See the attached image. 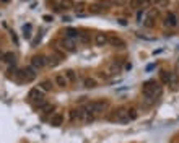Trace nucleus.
I'll return each mask as SVG.
<instances>
[{"instance_id": "nucleus-5", "label": "nucleus", "mask_w": 179, "mask_h": 143, "mask_svg": "<svg viewBox=\"0 0 179 143\" xmlns=\"http://www.w3.org/2000/svg\"><path fill=\"white\" fill-rule=\"evenodd\" d=\"M31 67L38 72L41 68H44L46 67V55H42V54H36L31 57Z\"/></svg>"}, {"instance_id": "nucleus-29", "label": "nucleus", "mask_w": 179, "mask_h": 143, "mask_svg": "<svg viewBox=\"0 0 179 143\" xmlns=\"http://www.w3.org/2000/svg\"><path fill=\"white\" fill-rule=\"evenodd\" d=\"M129 7H130L132 10L140 8V7H142V0H129Z\"/></svg>"}, {"instance_id": "nucleus-12", "label": "nucleus", "mask_w": 179, "mask_h": 143, "mask_svg": "<svg viewBox=\"0 0 179 143\" xmlns=\"http://www.w3.org/2000/svg\"><path fill=\"white\" fill-rule=\"evenodd\" d=\"M54 83H55V86H59V88H67L68 86V81H67V78L64 73H55L54 75Z\"/></svg>"}, {"instance_id": "nucleus-35", "label": "nucleus", "mask_w": 179, "mask_h": 143, "mask_svg": "<svg viewBox=\"0 0 179 143\" xmlns=\"http://www.w3.org/2000/svg\"><path fill=\"white\" fill-rule=\"evenodd\" d=\"M3 54H5V52H2V51H0V60L3 59Z\"/></svg>"}, {"instance_id": "nucleus-18", "label": "nucleus", "mask_w": 179, "mask_h": 143, "mask_svg": "<svg viewBox=\"0 0 179 143\" xmlns=\"http://www.w3.org/2000/svg\"><path fill=\"white\" fill-rule=\"evenodd\" d=\"M64 75H65V78H67L68 85H70V83H77V73H75V70L68 68V70H65V72H64Z\"/></svg>"}, {"instance_id": "nucleus-19", "label": "nucleus", "mask_w": 179, "mask_h": 143, "mask_svg": "<svg viewBox=\"0 0 179 143\" xmlns=\"http://www.w3.org/2000/svg\"><path fill=\"white\" fill-rule=\"evenodd\" d=\"M39 90L42 93H49V91H52V81L51 80H42L39 83Z\"/></svg>"}, {"instance_id": "nucleus-32", "label": "nucleus", "mask_w": 179, "mask_h": 143, "mask_svg": "<svg viewBox=\"0 0 179 143\" xmlns=\"http://www.w3.org/2000/svg\"><path fill=\"white\" fill-rule=\"evenodd\" d=\"M153 3H155L156 7H164V5L169 3V0H153Z\"/></svg>"}, {"instance_id": "nucleus-24", "label": "nucleus", "mask_w": 179, "mask_h": 143, "mask_svg": "<svg viewBox=\"0 0 179 143\" xmlns=\"http://www.w3.org/2000/svg\"><path fill=\"white\" fill-rule=\"evenodd\" d=\"M160 80L163 83H169L171 81V73H169V72H166V70H161L160 72Z\"/></svg>"}, {"instance_id": "nucleus-26", "label": "nucleus", "mask_w": 179, "mask_h": 143, "mask_svg": "<svg viewBox=\"0 0 179 143\" xmlns=\"http://www.w3.org/2000/svg\"><path fill=\"white\" fill-rule=\"evenodd\" d=\"M155 103H156V98H143L142 99V104L145 107H152Z\"/></svg>"}, {"instance_id": "nucleus-20", "label": "nucleus", "mask_w": 179, "mask_h": 143, "mask_svg": "<svg viewBox=\"0 0 179 143\" xmlns=\"http://www.w3.org/2000/svg\"><path fill=\"white\" fill-rule=\"evenodd\" d=\"M103 12H107L103 5H99V3H93V5H90V13H103Z\"/></svg>"}, {"instance_id": "nucleus-7", "label": "nucleus", "mask_w": 179, "mask_h": 143, "mask_svg": "<svg viewBox=\"0 0 179 143\" xmlns=\"http://www.w3.org/2000/svg\"><path fill=\"white\" fill-rule=\"evenodd\" d=\"M83 114H85V111L80 109V107H72V109L68 111V120L70 122H82Z\"/></svg>"}, {"instance_id": "nucleus-14", "label": "nucleus", "mask_w": 179, "mask_h": 143, "mask_svg": "<svg viewBox=\"0 0 179 143\" xmlns=\"http://www.w3.org/2000/svg\"><path fill=\"white\" fill-rule=\"evenodd\" d=\"M106 73L109 75V76L119 75V73H120V67H119V63H117V62H111L109 65L106 67Z\"/></svg>"}, {"instance_id": "nucleus-25", "label": "nucleus", "mask_w": 179, "mask_h": 143, "mask_svg": "<svg viewBox=\"0 0 179 143\" xmlns=\"http://www.w3.org/2000/svg\"><path fill=\"white\" fill-rule=\"evenodd\" d=\"M54 109H55V107H54V104H49V103H47V104L44 106V109H42L41 112L44 114V116H52V112H54Z\"/></svg>"}, {"instance_id": "nucleus-23", "label": "nucleus", "mask_w": 179, "mask_h": 143, "mask_svg": "<svg viewBox=\"0 0 179 143\" xmlns=\"http://www.w3.org/2000/svg\"><path fill=\"white\" fill-rule=\"evenodd\" d=\"M59 62H60V60L57 59L55 55H49V57H46V65H49V67H55Z\"/></svg>"}, {"instance_id": "nucleus-8", "label": "nucleus", "mask_w": 179, "mask_h": 143, "mask_svg": "<svg viewBox=\"0 0 179 143\" xmlns=\"http://www.w3.org/2000/svg\"><path fill=\"white\" fill-rule=\"evenodd\" d=\"M107 44H111L114 49H124L125 42L116 34H107Z\"/></svg>"}, {"instance_id": "nucleus-6", "label": "nucleus", "mask_w": 179, "mask_h": 143, "mask_svg": "<svg viewBox=\"0 0 179 143\" xmlns=\"http://www.w3.org/2000/svg\"><path fill=\"white\" fill-rule=\"evenodd\" d=\"M163 26L164 28H169V30L176 28L177 26V16H176V13H173V12L166 13L164 18H163Z\"/></svg>"}, {"instance_id": "nucleus-2", "label": "nucleus", "mask_w": 179, "mask_h": 143, "mask_svg": "<svg viewBox=\"0 0 179 143\" xmlns=\"http://www.w3.org/2000/svg\"><path fill=\"white\" fill-rule=\"evenodd\" d=\"M107 107H109V101H107V99H95V101H91V103H87L85 109L93 112V114H101Z\"/></svg>"}, {"instance_id": "nucleus-13", "label": "nucleus", "mask_w": 179, "mask_h": 143, "mask_svg": "<svg viewBox=\"0 0 179 143\" xmlns=\"http://www.w3.org/2000/svg\"><path fill=\"white\" fill-rule=\"evenodd\" d=\"M51 125L52 127H60L62 124H64V114L62 112H54L52 116H51Z\"/></svg>"}, {"instance_id": "nucleus-36", "label": "nucleus", "mask_w": 179, "mask_h": 143, "mask_svg": "<svg viewBox=\"0 0 179 143\" xmlns=\"http://www.w3.org/2000/svg\"><path fill=\"white\" fill-rule=\"evenodd\" d=\"M2 2H5V3H7V2H8V0H2Z\"/></svg>"}, {"instance_id": "nucleus-21", "label": "nucleus", "mask_w": 179, "mask_h": 143, "mask_svg": "<svg viewBox=\"0 0 179 143\" xmlns=\"http://www.w3.org/2000/svg\"><path fill=\"white\" fill-rule=\"evenodd\" d=\"M83 111H85V114H83V122H85V124H91L93 120H95V114L90 112V111H87V109H83Z\"/></svg>"}, {"instance_id": "nucleus-37", "label": "nucleus", "mask_w": 179, "mask_h": 143, "mask_svg": "<svg viewBox=\"0 0 179 143\" xmlns=\"http://www.w3.org/2000/svg\"><path fill=\"white\" fill-rule=\"evenodd\" d=\"M173 143H177V141H173Z\"/></svg>"}, {"instance_id": "nucleus-3", "label": "nucleus", "mask_w": 179, "mask_h": 143, "mask_svg": "<svg viewBox=\"0 0 179 143\" xmlns=\"http://www.w3.org/2000/svg\"><path fill=\"white\" fill-rule=\"evenodd\" d=\"M59 49H62L64 52H75L77 44H75V39H68V38H62L59 41Z\"/></svg>"}, {"instance_id": "nucleus-33", "label": "nucleus", "mask_w": 179, "mask_h": 143, "mask_svg": "<svg viewBox=\"0 0 179 143\" xmlns=\"http://www.w3.org/2000/svg\"><path fill=\"white\" fill-rule=\"evenodd\" d=\"M99 78H104V80H106V78H109V75H107L106 73V72H99V75H98Z\"/></svg>"}, {"instance_id": "nucleus-11", "label": "nucleus", "mask_w": 179, "mask_h": 143, "mask_svg": "<svg viewBox=\"0 0 179 143\" xmlns=\"http://www.w3.org/2000/svg\"><path fill=\"white\" fill-rule=\"evenodd\" d=\"M44 98V93H42L39 88H33L30 93H28V99H30L31 103H36V101H39V99Z\"/></svg>"}, {"instance_id": "nucleus-15", "label": "nucleus", "mask_w": 179, "mask_h": 143, "mask_svg": "<svg viewBox=\"0 0 179 143\" xmlns=\"http://www.w3.org/2000/svg\"><path fill=\"white\" fill-rule=\"evenodd\" d=\"M7 65H10V67H13L15 65V62H16V55L13 54V52H5L3 54V59H2Z\"/></svg>"}, {"instance_id": "nucleus-34", "label": "nucleus", "mask_w": 179, "mask_h": 143, "mask_svg": "<svg viewBox=\"0 0 179 143\" xmlns=\"http://www.w3.org/2000/svg\"><path fill=\"white\" fill-rule=\"evenodd\" d=\"M42 18H44L46 21H54V18H52L51 15H44V16H42Z\"/></svg>"}, {"instance_id": "nucleus-28", "label": "nucleus", "mask_w": 179, "mask_h": 143, "mask_svg": "<svg viewBox=\"0 0 179 143\" xmlns=\"http://www.w3.org/2000/svg\"><path fill=\"white\" fill-rule=\"evenodd\" d=\"M72 7H75V3L72 2V0H62V2H60V8L68 10V8H72Z\"/></svg>"}, {"instance_id": "nucleus-10", "label": "nucleus", "mask_w": 179, "mask_h": 143, "mask_svg": "<svg viewBox=\"0 0 179 143\" xmlns=\"http://www.w3.org/2000/svg\"><path fill=\"white\" fill-rule=\"evenodd\" d=\"M93 42H95V46H98V47H104L107 44V34L96 33L95 36H93Z\"/></svg>"}, {"instance_id": "nucleus-31", "label": "nucleus", "mask_w": 179, "mask_h": 143, "mask_svg": "<svg viewBox=\"0 0 179 143\" xmlns=\"http://www.w3.org/2000/svg\"><path fill=\"white\" fill-rule=\"evenodd\" d=\"M111 3L112 5H117V7H124L129 3V0H111Z\"/></svg>"}, {"instance_id": "nucleus-9", "label": "nucleus", "mask_w": 179, "mask_h": 143, "mask_svg": "<svg viewBox=\"0 0 179 143\" xmlns=\"http://www.w3.org/2000/svg\"><path fill=\"white\" fill-rule=\"evenodd\" d=\"M20 75L23 76L25 81H33L36 80V70L33 67H25L23 70H20Z\"/></svg>"}, {"instance_id": "nucleus-27", "label": "nucleus", "mask_w": 179, "mask_h": 143, "mask_svg": "<svg viewBox=\"0 0 179 143\" xmlns=\"http://www.w3.org/2000/svg\"><path fill=\"white\" fill-rule=\"evenodd\" d=\"M90 41H91L90 34H78V42H82V44H88Z\"/></svg>"}, {"instance_id": "nucleus-1", "label": "nucleus", "mask_w": 179, "mask_h": 143, "mask_svg": "<svg viewBox=\"0 0 179 143\" xmlns=\"http://www.w3.org/2000/svg\"><path fill=\"white\" fill-rule=\"evenodd\" d=\"M161 85L156 80H148L142 85V95L143 98H160L161 96Z\"/></svg>"}, {"instance_id": "nucleus-16", "label": "nucleus", "mask_w": 179, "mask_h": 143, "mask_svg": "<svg viewBox=\"0 0 179 143\" xmlns=\"http://www.w3.org/2000/svg\"><path fill=\"white\" fill-rule=\"evenodd\" d=\"M83 86L88 88V90H93V88L98 86V81L95 80V78H91V76H85L83 78Z\"/></svg>"}, {"instance_id": "nucleus-4", "label": "nucleus", "mask_w": 179, "mask_h": 143, "mask_svg": "<svg viewBox=\"0 0 179 143\" xmlns=\"http://www.w3.org/2000/svg\"><path fill=\"white\" fill-rule=\"evenodd\" d=\"M112 120H117V122H129V117H127V107L120 106L117 109H114L112 112Z\"/></svg>"}, {"instance_id": "nucleus-30", "label": "nucleus", "mask_w": 179, "mask_h": 143, "mask_svg": "<svg viewBox=\"0 0 179 143\" xmlns=\"http://www.w3.org/2000/svg\"><path fill=\"white\" fill-rule=\"evenodd\" d=\"M143 25H145L147 28H153V25H155V18H150V16H147V20L143 21Z\"/></svg>"}, {"instance_id": "nucleus-17", "label": "nucleus", "mask_w": 179, "mask_h": 143, "mask_svg": "<svg viewBox=\"0 0 179 143\" xmlns=\"http://www.w3.org/2000/svg\"><path fill=\"white\" fill-rule=\"evenodd\" d=\"M78 34H80V31L75 30V28H65V31H64V36H65V38H68V39L78 38Z\"/></svg>"}, {"instance_id": "nucleus-22", "label": "nucleus", "mask_w": 179, "mask_h": 143, "mask_svg": "<svg viewBox=\"0 0 179 143\" xmlns=\"http://www.w3.org/2000/svg\"><path fill=\"white\" fill-rule=\"evenodd\" d=\"M127 117H129V120H135L139 117L137 109H135V107H127Z\"/></svg>"}]
</instances>
